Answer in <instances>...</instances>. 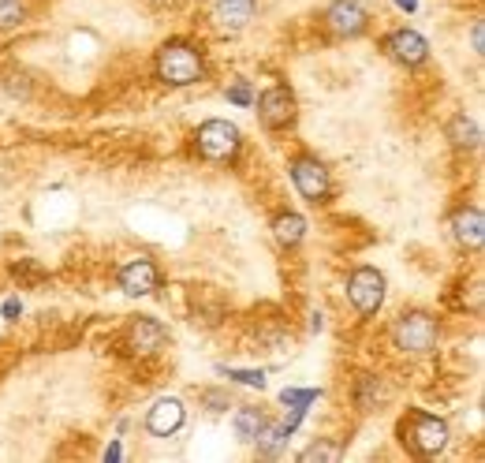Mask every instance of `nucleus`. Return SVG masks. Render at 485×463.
Wrapping results in <instances>:
<instances>
[{"instance_id": "obj_1", "label": "nucleus", "mask_w": 485, "mask_h": 463, "mask_svg": "<svg viewBox=\"0 0 485 463\" xmlns=\"http://www.w3.org/2000/svg\"><path fill=\"white\" fill-rule=\"evenodd\" d=\"M154 75L165 86H195L205 79V56L187 38H168L154 56Z\"/></svg>"}, {"instance_id": "obj_2", "label": "nucleus", "mask_w": 485, "mask_h": 463, "mask_svg": "<svg viewBox=\"0 0 485 463\" xmlns=\"http://www.w3.org/2000/svg\"><path fill=\"white\" fill-rule=\"evenodd\" d=\"M400 445L418 459H433L448 449V422L422 408H411L400 419Z\"/></svg>"}, {"instance_id": "obj_3", "label": "nucleus", "mask_w": 485, "mask_h": 463, "mask_svg": "<svg viewBox=\"0 0 485 463\" xmlns=\"http://www.w3.org/2000/svg\"><path fill=\"white\" fill-rule=\"evenodd\" d=\"M437 336H441V325L426 311H404L396 325H392V344L407 355H430L437 348Z\"/></svg>"}, {"instance_id": "obj_4", "label": "nucleus", "mask_w": 485, "mask_h": 463, "mask_svg": "<svg viewBox=\"0 0 485 463\" xmlns=\"http://www.w3.org/2000/svg\"><path fill=\"white\" fill-rule=\"evenodd\" d=\"M239 146H242V135H239L235 123H228V120H205L202 128L195 131V153L202 161H214V165L235 161Z\"/></svg>"}, {"instance_id": "obj_5", "label": "nucleus", "mask_w": 485, "mask_h": 463, "mask_svg": "<svg viewBox=\"0 0 485 463\" xmlns=\"http://www.w3.org/2000/svg\"><path fill=\"white\" fill-rule=\"evenodd\" d=\"M288 172H291L295 191L307 198V202H314V206H318V202H328V195H332V176H328L325 161H318L314 153H299V158H291Z\"/></svg>"}, {"instance_id": "obj_6", "label": "nucleus", "mask_w": 485, "mask_h": 463, "mask_svg": "<svg viewBox=\"0 0 485 463\" xmlns=\"http://www.w3.org/2000/svg\"><path fill=\"white\" fill-rule=\"evenodd\" d=\"M258 120L265 131H291L295 120H299V105H295V94L288 86H269L258 94Z\"/></svg>"}, {"instance_id": "obj_7", "label": "nucleus", "mask_w": 485, "mask_h": 463, "mask_svg": "<svg viewBox=\"0 0 485 463\" xmlns=\"http://www.w3.org/2000/svg\"><path fill=\"white\" fill-rule=\"evenodd\" d=\"M347 299L358 314H377L381 306H385V273L374 269V265H358L351 269L347 276Z\"/></svg>"}, {"instance_id": "obj_8", "label": "nucleus", "mask_w": 485, "mask_h": 463, "mask_svg": "<svg viewBox=\"0 0 485 463\" xmlns=\"http://www.w3.org/2000/svg\"><path fill=\"white\" fill-rule=\"evenodd\" d=\"M321 19L332 38H362L370 30V12L358 0H332Z\"/></svg>"}, {"instance_id": "obj_9", "label": "nucleus", "mask_w": 485, "mask_h": 463, "mask_svg": "<svg viewBox=\"0 0 485 463\" xmlns=\"http://www.w3.org/2000/svg\"><path fill=\"white\" fill-rule=\"evenodd\" d=\"M381 49L396 60V64H404V68H422L430 60V42L418 34V30H411V26H400V30H392V34L381 42Z\"/></svg>"}, {"instance_id": "obj_10", "label": "nucleus", "mask_w": 485, "mask_h": 463, "mask_svg": "<svg viewBox=\"0 0 485 463\" xmlns=\"http://www.w3.org/2000/svg\"><path fill=\"white\" fill-rule=\"evenodd\" d=\"M254 15H258V0H214V12H209V19H214L221 34L247 30Z\"/></svg>"}, {"instance_id": "obj_11", "label": "nucleus", "mask_w": 485, "mask_h": 463, "mask_svg": "<svg viewBox=\"0 0 485 463\" xmlns=\"http://www.w3.org/2000/svg\"><path fill=\"white\" fill-rule=\"evenodd\" d=\"M184 422H187V408H184V400H176V396L154 400V408H149V415H146L149 434H157V438H172Z\"/></svg>"}, {"instance_id": "obj_12", "label": "nucleus", "mask_w": 485, "mask_h": 463, "mask_svg": "<svg viewBox=\"0 0 485 463\" xmlns=\"http://www.w3.org/2000/svg\"><path fill=\"white\" fill-rule=\"evenodd\" d=\"M161 285V273L149 258H135L119 269V288L128 295H154V288Z\"/></svg>"}, {"instance_id": "obj_13", "label": "nucleus", "mask_w": 485, "mask_h": 463, "mask_svg": "<svg viewBox=\"0 0 485 463\" xmlns=\"http://www.w3.org/2000/svg\"><path fill=\"white\" fill-rule=\"evenodd\" d=\"M452 236H456L460 246H467V251H478L481 239H485V217L478 206H463L452 213Z\"/></svg>"}, {"instance_id": "obj_14", "label": "nucleus", "mask_w": 485, "mask_h": 463, "mask_svg": "<svg viewBox=\"0 0 485 463\" xmlns=\"http://www.w3.org/2000/svg\"><path fill=\"white\" fill-rule=\"evenodd\" d=\"M128 341H131L135 355H157L165 348V341H168V333H165V325L157 318H135Z\"/></svg>"}, {"instance_id": "obj_15", "label": "nucleus", "mask_w": 485, "mask_h": 463, "mask_svg": "<svg viewBox=\"0 0 485 463\" xmlns=\"http://www.w3.org/2000/svg\"><path fill=\"white\" fill-rule=\"evenodd\" d=\"M444 135H448V142L456 146V150H478V146H481V128H478V120H471L467 112L452 116L448 128H444Z\"/></svg>"}, {"instance_id": "obj_16", "label": "nucleus", "mask_w": 485, "mask_h": 463, "mask_svg": "<svg viewBox=\"0 0 485 463\" xmlns=\"http://www.w3.org/2000/svg\"><path fill=\"white\" fill-rule=\"evenodd\" d=\"M272 236H277L281 246H299L307 239V217H299V213H277V217H272Z\"/></svg>"}, {"instance_id": "obj_17", "label": "nucleus", "mask_w": 485, "mask_h": 463, "mask_svg": "<svg viewBox=\"0 0 485 463\" xmlns=\"http://www.w3.org/2000/svg\"><path fill=\"white\" fill-rule=\"evenodd\" d=\"M232 422H235V438H239V441H254L258 429L265 426V415H262L258 408H239Z\"/></svg>"}, {"instance_id": "obj_18", "label": "nucleus", "mask_w": 485, "mask_h": 463, "mask_svg": "<svg viewBox=\"0 0 485 463\" xmlns=\"http://www.w3.org/2000/svg\"><path fill=\"white\" fill-rule=\"evenodd\" d=\"M284 441H288V426H272V422H265L258 429V438H254V445H258L262 456H277Z\"/></svg>"}, {"instance_id": "obj_19", "label": "nucleus", "mask_w": 485, "mask_h": 463, "mask_svg": "<svg viewBox=\"0 0 485 463\" xmlns=\"http://www.w3.org/2000/svg\"><path fill=\"white\" fill-rule=\"evenodd\" d=\"M26 5L23 0H0V34H5V30H19L23 23H26Z\"/></svg>"}, {"instance_id": "obj_20", "label": "nucleus", "mask_w": 485, "mask_h": 463, "mask_svg": "<svg viewBox=\"0 0 485 463\" xmlns=\"http://www.w3.org/2000/svg\"><path fill=\"white\" fill-rule=\"evenodd\" d=\"M381 400H385L381 381H377L374 374H362V381H358V408H362V411H374Z\"/></svg>"}, {"instance_id": "obj_21", "label": "nucleus", "mask_w": 485, "mask_h": 463, "mask_svg": "<svg viewBox=\"0 0 485 463\" xmlns=\"http://www.w3.org/2000/svg\"><path fill=\"white\" fill-rule=\"evenodd\" d=\"M302 463H314V459H340V449L337 445H325V441H314L310 449H302L299 452Z\"/></svg>"}, {"instance_id": "obj_22", "label": "nucleus", "mask_w": 485, "mask_h": 463, "mask_svg": "<svg viewBox=\"0 0 485 463\" xmlns=\"http://www.w3.org/2000/svg\"><path fill=\"white\" fill-rule=\"evenodd\" d=\"M228 98H232L235 105H242V109H247V105L254 101V94H251V82H247V79H239L235 86H228Z\"/></svg>"}, {"instance_id": "obj_23", "label": "nucleus", "mask_w": 485, "mask_h": 463, "mask_svg": "<svg viewBox=\"0 0 485 463\" xmlns=\"http://www.w3.org/2000/svg\"><path fill=\"white\" fill-rule=\"evenodd\" d=\"M228 378H235V381H242V385H265V374L262 370H228Z\"/></svg>"}, {"instance_id": "obj_24", "label": "nucleus", "mask_w": 485, "mask_h": 463, "mask_svg": "<svg viewBox=\"0 0 485 463\" xmlns=\"http://www.w3.org/2000/svg\"><path fill=\"white\" fill-rule=\"evenodd\" d=\"M471 42H474V53L481 56V53H485V23H481V19H478L474 30H471Z\"/></svg>"}, {"instance_id": "obj_25", "label": "nucleus", "mask_w": 485, "mask_h": 463, "mask_svg": "<svg viewBox=\"0 0 485 463\" xmlns=\"http://www.w3.org/2000/svg\"><path fill=\"white\" fill-rule=\"evenodd\" d=\"M149 8H157V12H172V8H179L184 5V0H146Z\"/></svg>"}, {"instance_id": "obj_26", "label": "nucleus", "mask_w": 485, "mask_h": 463, "mask_svg": "<svg viewBox=\"0 0 485 463\" xmlns=\"http://www.w3.org/2000/svg\"><path fill=\"white\" fill-rule=\"evenodd\" d=\"M396 5H400L404 12H414V8H418V0H396Z\"/></svg>"}]
</instances>
